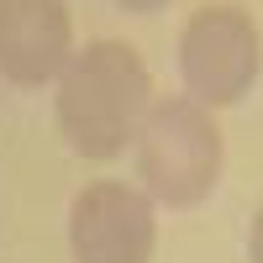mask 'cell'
<instances>
[{"label": "cell", "instance_id": "cell-3", "mask_svg": "<svg viewBox=\"0 0 263 263\" xmlns=\"http://www.w3.org/2000/svg\"><path fill=\"white\" fill-rule=\"evenodd\" d=\"M263 69V37L242 6H200L179 32V74L190 100L237 105Z\"/></svg>", "mask_w": 263, "mask_h": 263}, {"label": "cell", "instance_id": "cell-7", "mask_svg": "<svg viewBox=\"0 0 263 263\" xmlns=\"http://www.w3.org/2000/svg\"><path fill=\"white\" fill-rule=\"evenodd\" d=\"M121 11H132V16H153V11H163L168 0H116Z\"/></svg>", "mask_w": 263, "mask_h": 263}, {"label": "cell", "instance_id": "cell-4", "mask_svg": "<svg viewBox=\"0 0 263 263\" xmlns=\"http://www.w3.org/2000/svg\"><path fill=\"white\" fill-rule=\"evenodd\" d=\"M158 242V211L142 190L121 179H95L69 205L74 263H147Z\"/></svg>", "mask_w": 263, "mask_h": 263}, {"label": "cell", "instance_id": "cell-6", "mask_svg": "<svg viewBox=\"0 0 263 263\" xmlns=\"http://www.w3.org/2000/svg\"><path fill=\"white\" fill-rule=\"evenodd\" d=\"M248 258H253V263H263V205H258V216H253V232H248Z\"/></svg>", "mask_w": 263, "mask_h": 263}, {"label": "cell", "instance_id": "cell-2", "mask_svg": "<svg viewBox=\"0 0 263 263\" xmlns=\"http://www.w3.org/2000/svg\"><path fill=\"white\" fill-rule=\"evenodd\" d=\"M137 179L158 205H200L221 179V126L190 95L153 100L137 132Z\"/></svg>", "mask_w": 263, "mask_h": 263}, {"label": "cell", "instance_id": "cell-5", "mask_svg": "<svg viewBox=\"0 0 263 263\" xmlns=\"http://www.w3.org/2000/svg\"><path fill=\"white\" fill-rule=\"evenodd\" d=\"M74 58V21L63 0H0V79L37 90Z\"/></svg>", "mask_w": 263, "mask_h": 263}, {"label": "cell", "instance_id": "cell-1", "mask_svg": "<svg viewBox=\"0 0 263 263\" xmlns=\"http://www.w3.org/2000/svg\"><path fill=\"white\" fill-rule=\"evenodd\" d=\"M153 105V74L132 42L100 37L63 63L58 74V132L79 158H116L137 142L142 116Z\"/></svg>", "mask_w": 263, "mask_h": 263}]
</instances>
